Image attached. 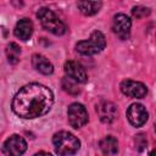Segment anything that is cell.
I'll return each mask as SVG.
<instances>
[{
	"label": "cell",
	"mask_w": 156,
	"mask_h": 156,
	"mask_svg": "<svg viewBox=\"0 0 156 156\" xmlns=\"http://www.w3.org/2000/svg\"><path fill=\"white\" fill-rule=\"evenodd\" d=\"M54 104V94L50 88L29 83L22 87L12 100V111L21 118L33 119L46 115Z\"/></svg>",
	"instance_id": "6da1fadb"
},
{
	"label": "cell",
	"mask_w": 156,
	"mask_h": 156,
	"mask_svg": "<svg viewBox=\"0 0 156 156\" xmlns=\"http://www.w3.org/2000/svg\"><path fill=\"white\" fill-rule=\"evenodd\" d=\"M52 144L56 154L60 156L74 155L80 149V141L78 140V138L66 130L55 133L52 136Z\"/></svg>",
	"instance_id": "7a4b0ae2"
},
{
	"label": "cell",
	"mask_w": 156,
	"mask_h": 156,
	"mask_svg": "<svg viewBox=\"0 0 156 156\" xmlns=\"http://www.w3.org/2000/svg\"><path fill=\"white\" fill-rule=\"evenodd\" d=\"M37 17L40 21L41 27L55 35H63L67 30L66 24L49 7H40L37 12Z\"/></svg>",
	"instance_id": "3957f363"
},
{
	"label": "cell",
	"mask_w": 156,
	"mask_h": 156,
	"mask_svg": "<svg viewBox=\"0 0 156 156\" xmlns=\"http://www.w3.org/2000/svg\"><path fill=\"white\" fill-rule=\"evenodd\" d=\"M106 46V38L100 30H94L89 39L76 44V51L83 56H93L101 52Z\"/></svg>",
	"instance_id": "277c9868"
},
{
	"label": "cell",
	"mask_w": 156,
	"mask_h": 156,
	"mask_svg": "<svg viewBox=\"0 0 156 156\" xmlns=\"http://www.w3.org/2000/svg\"><path fill=\"white\" fill-rule=\"evenodd\" d=\"M67 117H68V123L72 128L78 129L85 126L89 121L88 111L84 107V105L79 102H73L68 106L67 108Z\"/></svg>",
	"instance_id": "5b68a950"
},
{
	"label": "cell",
	"mask_w": 156,
	"mask_h": 156,
	"mask_svg": "<svg viewBox=\"0 0 156 156\" xmlns=\"http://www.w3.org/2000/svg\"><path fill=\"white\" fill-rule=\"evenodd\" d=\"M26 150L27 141L18 134H12L9 136L1 146V151L5 156H22Z\"/></svg>",
	"instance_id": "8992f818"
},
{
	"label": "cell",
	"mask_w": 156,
	"mask_h": 156,
	"mask_svg": "<svg viewBox=\"0 0 156 156\" xmlns=\"http://www.w3.org/2000/svg\"><path fill=\"white\" fill-rule=\"evenodd\" d=\"M121 91L133 99H143L147 94V88L144 83L133 80V79H124L119 84Z\"/></svg>",
	"instance_id": "52a82bcc"
},
{
	"label": "cell",
	"mask_w": 156,
	"mask_h": 156,
	"mask_svg": "<svg viewBox=\"0 0 156 156\" xmlns=\"http://www.w3.org/2000/svg\"><path fill=\"white\" fill-rule=\"evenodd\" d=\"M65 74L68 79L73 80L74 83H87L88 82V74L85 72V68L77 61L68 60L63 65Z\"/></svg>",
	"instance_id": "ba28073f"
},
{
	"label": "cell",
	"mask_w": 156,
	"mask_h": 156,
	"mask_svg": "<svg viewBox=\"0 0 156 156\" xmlns=\"http://www.w3.org/2000/svg\"><path fill=\"white\" fill-rule=\"evenodd\" d=\"M132 21L126 13H117L112 20V30L122 40H126L130 35Z\"/></svg>",
	"instance_id": "9c48e42d"
},
{
	"label": "cell",
	"mask_w": 156,
	"mask_h": 156,
	"mask_svg": "<svg viewBox=\"0 0 156 156\" xmlns=\"http://www.w3.org/2000/svg\"><path fill=\"white\" fill-rule=\"evenodd\" d=\"M127 118L133 127H141L149 118V112L141 104H132L127 110Z\"/></svg>",
	"instance_id": "30bf717a"
},
{
	"label": "cell",
	"mask_w": 156,
	"mask_h": 156,
	"mask_svg": "<svg viewBox=\"0 0 156 156\" xmlns=\"http://www.w3.org/2000/svg\"><path fill=\"white\" fill-rule=\"evenodd\" d=\"M96 113L102 123H112L117 117V106L112 101L101 100L96 105Z\"/></svg>",
	"instance_id": "8fae6325"
},
{
	"label": "cell",
	"mask_w": 156,
	"mask_h": 156,
	"mask_svg": "<svg viewBox=\"0 0 156 156\" xmlns=\"http://www.w3.org/2000/svg\"><path fill=\"white\" fill-rule=\"evenodd\" d=\"M13 33H15V37L18 38L20 40H23V41L28 40L33 34V23H32V21L29 18H21L16 23Z\"/></svg>",
	"instance_id": "7c38bea8"
},
{
	"label": "cell",
	"mask_w": 156,
	"mask_h": 156,
	"mask_svg": "<svg viewBox=\"0 0 156 156\" xmlns=\"http://www.w3.org/2000/svg\"><path fill=\"white\" fill-rule=\"evenodd\" d=\"M32 66L34 67L35 71H38L41 74L49 76L54 72V66L52 63L43 55L40 54H34L32 56Z\"/></svg>",
	"instance_id": "4fadbf2b"
},
{
	"label": "cell",
	"mask_w": 156,
	"mask_h": 156,
	"mask_svg": "<svg viewBox=\"0 0 156 156\" xmlns=\"http://www.w3.org/2000/svg\"><path fill=\"white\" fill-rule=\"evenodd\" d=\"M99 146L102 154L106 156H112L118 152V140L112 135H107L102 138L99 143Z\"/></svg>",
	"instance_id": "5bb4252c"
},
{
	"label": "cell",
	"mask_w": 156,
	"mask_h": 156,
	"mask_svg": "<svg viewBox=\"0 0 156 156\" xmlns=\"http://www.w3.org/2000/svg\"><path fill=\"white\" fill-rule=\"evenodd\" d=\"M77 6L79 11L85 16H93L99 12V10L102 6L101 1H78Z\"/></svg>",
	"instance_id": "9a60e30c"
},
{
	"label": "cell",
	"mask_w": 156,
	"mask_h": 156,
	"mask_svg": "<svg viewBox=\"0 0 156 156\" xmlns=\"http://www.w3.org/2000/svg\"><path fill=\"white\" fill-rule=\"evenodd\" d=\"M5 54H6V57H7V61L11 63V65H16L18 61H20V56H21V48L17 43H9L7 46H6V50H5Z\"/></svg>",
	"instance_id": "2e32d148"
},
{
	"label": "cell",
	"mask_w": 156,
	"mask_h": 156,
	"mask_svg": "<svg viewBox=\"0 0 156 156\" xmlns=\"http://www.w3.org/2000/svg\"><path fill=\"white\" fill-rule=\"evenodd\" d=\"M134 145H135V149L138 151H144L147 147V138H146V134H144V133L136 134L134 136Z\"/></svg>",
	"instance_id": "e0dca14e"
},
{
	"label": "cell",
	"mask_w": 156,
	"mask_h": 156,
	"mask_svg": "<svg viewBox=\"0 0 156 156\" xmlns=\"http://www.w3.org/2000/svg\"><path fill=\"white\" fill-rule=\"evenodd\" d=\"M150 9L149 7H144V6H135L132 9V15L135 18H143L150 15Z\"/></svg>",
	"instance_id": "ac0fdd59"
},
{
	"label": "cell",
	"mask_w": 156,
	"mask_h": 156,
	"mask_svg": "<svg viewBox=\"0 0 156 156\" xmlns=\"http://www.w3.org/2000/svg\"><path fill=\"white\" fill-rule=\"evenodd\" d=\"M62 87H63V89H65L67 93H69V94H78V93H79V89L77 88L76 83H74L73 80L68 79V78H65V79L62 80Z\"/></svg>",
	"instance_id": "d6986e66"
},
{
	"label": "cell",
	"mask_w": 156,
	"mask_h": 156,
	"mask_svg": "<svg viewBox=\"0 0 156 156\" xmlns=\"http://www.w3.org/2000/svg\"><path fill=\"white\" fill-rule=\"evenodd\" d=\"M33 156H52L50 152H46V151H39L37 154H34Z\"/></svg>",
	"instance_id": "ffe728a7"
},
{
	"label": "cell",
	"mask_w": 156,
	"mask_h": 156,
	"mask_svg": "<svg viewBox=\"0 0 156 156\" xmlns=\"http://www.w3.org/2000/svg\"><path fill=\"white\" fill-rule=\"evenodd\" d=\"M150 156H155V150H152V151H151V154H150Z\"/></svg>",
	"instance_id": "44dd1931"
}]
</instances>
